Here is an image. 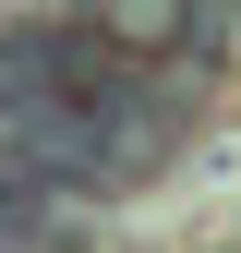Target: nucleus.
I'll return each mask as SVG.
<instances>
[{"mask_svg":"<svg viewBox=\"0 0 241 253\" xmlns=\"http://www.w3.org/2000/svg\"><path fill=\"white\" fill-rule=\"evenodd\" d=\"M217 48H241V0H217Z\"/></svg>","mask_w":241,"mask_h":253,"instance_id":"1","label":"nucleus"}]
</instances>
